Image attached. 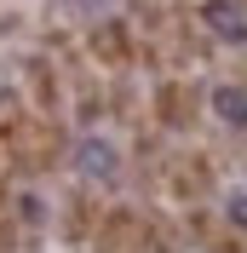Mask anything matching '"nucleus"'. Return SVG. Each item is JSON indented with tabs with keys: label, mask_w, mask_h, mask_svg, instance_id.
I'll list each match as a JSON object with an SVG mask.
<instances>
[{
	"label": "nucleus",
	"mask_w": 247,
	"mask_h": 253,
	"mask_svg": "<svg viewBox=\"0 0 247 253\" xmlns=\"http://www.w3.org/2000/svg\"><path fill=\"white\" fill-rule=\"evenodd\" d=\"M201 104H207V92L196 81H184V75H161L155 92H150V115H155L161 132H190L201 121Z\"/></svg>",
	"instance_id": "1"
},
{
	"label": "nucleus",
	"mask_w": 247,
	"mask_h": 253,
	"mask_svg": "<svg viewBox=\"0 0 247 253\" xmlns=\"http://www.w3.org/2000/svg\"><path fill=\"white\" fill-rule=\"evenodd\" d=\"M86 46H92V58H98V63H109V69H126V63H138V52H144L126 17H109V23H98Z\"/></svg>",
	"instance_id": "2"
},
{
	"label": "nucleus",
	"mask_w": 247,
	"mask_h": 253,
	"mask_svg": "<svg viewBox=\"0 0 247 253\" xmlns=\"http://www.w3.org/2000/svg\"><path fill=\"white\" fill-rule=\"evenodd\" d=\"M207 115H213L224 132H247V81H213L207 86Z\"/></svg>",
	"instance_id": "3"
},
{
	"label": "nucleus",
	"mask_w": 247,
	"mask_h": 253,
	"mask_svg": "<svg viewBox=\"0 0 247 253\" xmlns=\"http://www.w3.org/2000/svg\"><path fill=\"white\" fill-rule=\"evenodd\" d=\"M224 224H230V230H242V236H247V190H236L230 202H224Z\"/></svg>",
	"instance_id": "4"
}]
</instances>
